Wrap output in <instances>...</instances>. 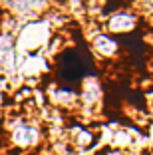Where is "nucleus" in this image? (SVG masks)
<instances>
[{
	"label": "nucleus",
	"mask_w": 153,
	"mask_h": 155,
	"mask_svg": "<svg viewBox=\"0 0 153 155\" xmlns=\"http://www.w3.org/2000/svg\"><path fill=\"white\" fill-rule=\"evenodd\" d=\"M12 139H14V143L20 145V147L34 145V143L38 141V131L34 127H30V125H20V127L14 131Z\"/></svg>",
	"instance_id": "nucleus-1"
}]
</instances>
